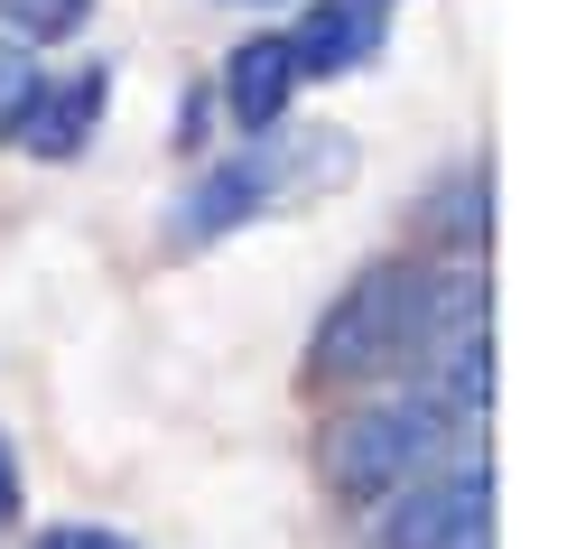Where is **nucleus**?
Wrapping results in <instances>:
<instances>
[{"label":"nucleus","instance_id":"7","mask_svg":"<svg viewBox=\"0 0 567 549\" xmlns=\"http://www.w3.org/2000/svg\"><path fill=\"white\" fill-rule=\"evenodd\" d=\"M103 93H112L103 65H84V75H65V84H38V103H29V122H19V140H29L38 159H75L84 131L103 122Z\"/></svg>","mask_w":567,"mask_h":549},{"label":"nucleus","instance_id":"6","mask_svg":"<svg viewBox=\"0 0 567 549\" xmlns=\"http://www.w3.org/2000/svg\"><path fill=\"white\" fill-rule=\"evenodd\" d=\"M382 29H391V0H317L298 19L289 57H298V75H344V65H363L382 47Z\"/></svg>","mask_w":567,"mask_h":549},{"label":"nucleus","instance_id":"9","mask_svg":"<svg viewBox=\"0 0 567 549\" xmlns=\"http://www.w3.org/2000/svg\"><path fill=\"white\" fill-rule=\"evenodd\" d=\"M38 103V75L19 65V47H0V140H19V122H29Z\"/></svg>","mask_w":567,"mask_h":549},{"label":"nucleus","instance_id":"8","mask_svg":"<svg viewBox=\"0 0 567 549\" xmlns=\"http://www.w3.org/2000/svg\"><path fill=\"white\" fill-rule=\"evenodd\" d=\"M93 0H0V29L10 38H75Z\"/></svg>","mask_w":567,"mask_h":549},{"label":"nucleus","instance_id":"12","mask_svg":"<svg viewBox=\"0 0 567 549\" xmlns=\"http://www.w3.org/2000/svg\"><path fill=\"white\" fill-rule=\"evenodd\" d=\"M475 549H493V540H475Z\"/></svg>","mask_w":567,"mask_h":549},{"label":"nucleus","instance_id":"5","mask_svg":"<svg viewBox=\"0 0 567 549\" xmlns=\"http://www.w3.org/2000/svg\"><path fill=\"white\" fill-rule=\"evenodd\" d=\"M289 103H298V57H289V38H243V57L224 65V112H233V131H279L289 122Z\"/></svg>","mask_w":567,"mask_h":549},{"label":"nucleus","instance_id":"1","mask_svg":"<svg viewBox=\"0 0 567 549\" xmlns=\"http://www.w3.org/2000/svg\"><path fill=\"white\" fill-rule=\"evenodd\" d=\"M344 177H353V140L344 131H261L243 159H224V169H205L186 186L168 233L196 252V243H224V233L261 224V214L298 205V196H326V186H344Z\"/></svg>","mask_w":567,"mask_h":549},{"label":"nucleus","instance_id":"3","mask_svg":"<svg viewBox=\"0 0 567 549\" xmlns=\"http://www.w3.org/2000/svg\"><path fill=\"white\" fill-rule=\"evenodd\" d=\"M456 447H465L456 410H437L429 392H391V400H363L353 419L326 428V485H336L344 504H391L400 485L437 475Z\"/></svg>","mask_w":567,"mask_h":549},{"label":"nucleus","instance_id":"2","mask_svg":"<svg viewBox=\"0 0 567 549\" xmlns=\"http://www.w3.org/2000/svg\"><path fill=\"white\" fill-rule=\"evenodd\" d=\"M437 317V261H372L353 289L326 307L317 345H307V373L317 382H382L410 373L419 336Z\"/></svg>","mask_w":567,"mask_h":549},{"label":"nucleus","instance_id":"11","mask_svg":"<svg viewBox=\"0 0 567 549\" xmlns=\"http://www.w3.org/2000/svg\"><path fill=\"white\" fill-rule=\"evenodd\" d=\"M19 512V457H10V438H0V521Z\"/></svg>","mask_w":567,"mask_h":549},{"label":"nucleus","instance_id":"4","mask_svg":"<svg viewBox=\"0 0 567 549\" xmlns=\"http://www.w3.org/2000/svg\"><path fill=\"white\" fill-rule=\"evenodd\" d=\"M475 540H493V457L419 475L382 512V549H475Z\"/></svg>","mask_w":567,"mask_h":549},{"label":"nucleus","instance_id":"10","mask_svg":"<svg viewBox=\"0 0 567 549\" xmlns=\"http://www.w3.org/2000/svg\"><path fill=\"white\" fill-rule=\"evenodd\" d=\"M29 549H140L131 531H103V521H56V531H38Z\"/></svg>","mask_w":567,"mask_h":549}]
</instances>
